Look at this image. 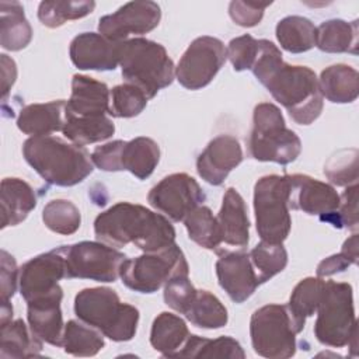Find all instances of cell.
<instances>
[{
    "mask_svg": "<svg viewBox=\"0 0 359 359\" xmlns=\"http://www.w3.org/2000/svg\"><path fill=\"white\" fill-rule=\"evenodd\" d=\"M252 73L299 125L313 123L323 112V95L316 73L307 66L287 65L268 39H258Z\"/></svg>",
    "mask_w": 359,
    "mask_h": 359,
    "instance_id": "obj_1",
    "label": "cell"
},
{
    "mask_svg": "<svg viewBox=\"0 0 359 359\" xmlns=\"http://www.w3.org/2000/svg\"><path fill=\"white\" fill-rule=\"evenodd\" d=\"M95 237L112 247L135 244L144 252H154L175 243V229L161 213L142 205L118 202L94 220Z\"/></svg>",
    "mask_w": 359,
    "mask_h": 359,
    "instance_id": "obj_2",
    "label": "cell"
},
{
    "mask_svg": "<svg viewBox=\"0 0 359 359\" xmlns=\"http://www.w3.org/2000/svg\"><path fill=\"white\" fill-rule=\"evenodd\" d=\"M22 154L48 184L56 187H73L94 170L91 156L83 146L56 136L28 137L22 144Z\"/></svg>",
    "mask_w": 359,
    "mask_h": 359,
    "instance_id": "obj_3",
    "label": "cell"
},
{
    "mask_svg": "<svg viewBox=\"0 0 359 359\" xmlns=\"http://www.w3.org/2000/svg\"><path fill=\"white\" fill-rule=\"evenodd\" d=\"M77 318L115 342L130 341L137 330L139 310L122 303L109 287H87L74 297Z\"/></svg>",
    "mask_w": 359,
    "mask_h": 359,
    "instance_id": "obj_4",
    "label": "cell"
},
{
    "mask_svg": "<svg viewBox=\"0 0 359 359\" xmlns=\"http://www.w3.org/2000/svg\"><path fill=\"white\" fill-rule=\"evenodd\" d=\"M119 66L125 83L139 87L149 100L168 87L175 76L174 63L165 48L146 38L121 42Z\"/></svg>",
    "mask_w": 359,
    "mask_h": 359,
    "instance_id": "obj_5",
    "label": "cell"
},
{
    "mask_svg": "<svg viewBox=\"0 0 359 359\" xmlns=\"http://www.w3.org/2000/svg\"><path fill=\"white\" fill-rule=\"evenodd\" d=\"M314 335L330 348H356L358 323L355 318L353 290L346 282H324L317 307Z\"/></svg>",
    "mask_w": 359,
    "mask_h": 359,
    "instance_id": "obj_6",
    "label": "cell"
},
{
    "mask_svg": "<svg viewBox=\"0 0 359 359\" xmlns=\"http://www.w3.org/2000/svg\"><path fill=\"white\" fill-rule=\"evenodd\" d=\"M302 151L299 136L286 126L280 109L271 102L254 108L252 128L248 137V153L258 161L286 165Z\"/></svg>",
    "mask_w": 359,
    "mask_h": 359,
    "instance_id": "obj_7",
    "label": "cell"
},
{
    "mask_svg": "<svg viewBox=\"0 0 359 359\" xmlns=\"http://www.w3.org/2000/svg\"><path fill=\"white\" fill-rule=\"evenodd\" d=\"M255 227L262 241L282 244L292 227L286 175L261 177L254 187Z\"/></svg>",
    "mask_w": 359,
    "mask_h": 359,
    "instance_id": "obj_8",
    "label": "cell"
},
{
    "mask_svg": "<svg viewBox=\"0 0 359 359\" xmlns=\"http://www.w3.org/2000/svg\"><path fill=\"white\" fill-rule=\"evenodd\" d=\"M189 275V266L182 250L172 245L136 258H126L121 268L122 283L137 293H154L171 278Z\"/></svg>",
    "mask_w": 359,
    "mask_h": 359,
    "instance_id": "obj_9",
    "label": "cell"
},
{
    "mask_svg": "<svg viewBox=\"0 0 359 359\" xmlns=\"http://www.w3.org/2000/svg\"><path fill=\"white\" fill-rule=\"evenodd\" d=\"M250 335L252 349L259 356L286 359L296 352L297 331L286 304H266L255 310L250 320Z\"/></svg>",
    "mask_w": 359,
    "mask_h": 359,
    "instance_id": "obj_10",
    "label": "cell"
},
{
    "mask_svg": "<svg viewBox=\"0 0 359 359\" xmlns=\"http://www.w3.org/2000/svg\"><path fill=\"white\" fill-rule=\"evenodd\" d=\"M66 262L67 279L115 282L126 255L102 241H80L60 247Z\"/></svg>",
    "mask_w": 359,
    "mask_h": 359,
    "instance_id": "obj_11",
    "label": "cell"
},
{
    "mask_svg": "<svg viewBox=\"0 0 359 359\" xmlns=\"http://www.w3.org/2000/svg\"><path fill=\"white\" fill-rule=\"evenodd\" d=\"M91 160L102 171L125 170L139 180H146L160 161V147L153 139L144 136L129 142L114 140L95 147Z\"/></svg>",
    "mask_w": 359,
    "mask_h": 359,
    "instance_id": "obj_12",
    "label": "cell"
},
{
    "mask_svg": "<svg viewBox=\"0 0 359 359\" xmlns=\"http://www.w3.org/2000/svg\"><path fill=\"white\" fill-rule=\"evenodd\" d=\"M226 59V48L220 39L199 36L181 56L175 67L177 80L188 90H201L215 79Z\"/></svg>",
    "mask_w": 359,
    "mask_h": 359,
    "instance_id": "obj_13",
    "label": "cell"
},
{
    "mask_svg": "<svg viewBox=\"0 0 359 359\" xmlns=\"http://www.w3.org/2000/svg\"><path fill=\"white\" fill-rule=\"evenodd\" d=\"M149 203L172 222H182L185 216L205 201L199 184L185 172H175L164 177L156 184L149 195Z\"/></svg>",
    "mask_w": 359,
    "mask_h": 359,
    "instance_id": "obj_14",
    "label": "cell"
},
{
    "mask_svg": "<svg viewBox=\"0 0 359 359\" xmlns=\"http://www.w3.org/2000/svg\"><path fill=\"white\" fill-rule=\"evenodd\" d=\"M161 20V8L154 1H129L115 13L98 21V31L112 42L126 41L129 35H143L153 31Z\"/></svg>",
    "mask_w": 359,
    "mask_h": 359,
    "instance_id": "obj_15",
    "label": "cell"
},
{
    "mask_svg": "<svg viewBox=\"0 0 359 359\" xmlns=\"http://www.w3.org/2000/svg\"><path fill=\"white\" fill-rule=\"evenodd\" d=\"M66 278V262L59 248L39 254L20 268V293L25 302L60 289L59 280Z\"/></svg>",
    "mask_w": 359,
    "mask_h": 359,
    "instance_id": "obj_16",
    "label": "cell"
},
{
    "mask_svg": "<svg viewBox=\"0 0 359 359\" xmlns=\"http://www.w3.org/2000/svg\"><path fill=\"white\" fill-rule=\"evenodd\" d=\"M289 182V209L317 215L323 220L339 206V195L330 184L306 174L286 175Z\"/></svg>",
    "mask_w": 359,
    "mask_h": 359,
    "instance_id": "obj_17",
    "label": "cell"
},
{
    "mask_svg": "<svg viewBox=\"0 0 359 359\" xmlns=\"http://www.w3.org/2000/svg\"><path fill=\"white\" fill-rule=\"evenodd\" d=\"M216 275L220 287L234 303L245 302L259 286L250 254L244 251L219 252Z\"/></svg>",
    "mask_w": 359,
    "mask_h": 359,
    "instance_id": "obj_18",
    "label": "cell"
},
{
    "mask_svg": "<svg viewBox=\"0 0 359 359\" xmlns=\"http://www.w3.org/2000/svg\"><path fill=\"white\" fill-rule=\"evenodd\" d=\"M241 161L243 149L240 142L231 135H219L198 156L196 171L208 184L219 187Z\"/></svg>",
    "mask_w": 359,
    "mask_h": 359,
    "instance_id": "obj_19",
    "label": "cell"
},
{
    "mask_svg": "<svg viewBox=\"0 0 359 359\" xmlns=\"http://www.w3.org/2000/svg\"><path fill=\"white\" fill-rule=\"evenodd\" d=\"M69 53L80 70H115L119 65L121 42H112L101 34L83 32L73 38Z\"/></svg>",
    "mask_w": 359,
    "mask_h": 359,
    "instance_id": "obj_20",
    "label": "cell"
},
{
    "mask_svg": "<svg viewBox=\"0 0 359 359\" xmlns=\"http://www.w3.org/2000/svg\"><path fill=\"white\" fill-rule=\"evenodd\" d=\"M63 299L62 287L27 302V320L31 331L42 341L53 346H62L63 316L60 303Z\"/></svg>",
    "mask_w": 359,
    "mask_h": 359,
    "instance_id": "obj_21",
    "label": "cell"
},
{
    "mask_svg": "<svg viewBox=\"0 0 359 359\" xmlns=\"http://www.w3.org/2000/svg\"><path fill=\"white\" fill-rule=\"evenodd\" d=\"M111 90L105 83L84 74H74L65 116L109 115Z\"/></svg>",
    "mask_w": 359,
    "mask_h": 359,
    "instance_id": "obj_22",
    "label": "cell"
},
{
    "mask_svg": "<svg viewBox=\"0 0 359 359\" xmlns=\"http://www.w3.org/2000/svg\"><path fill=\"white\" fill-rule=\"evenodd\" d=\"M216 217L223 244L237 248L247 247L250 241V220L244 199L236 188H227Z\"/></svg>",
    "mask_w": 359,
    "mask_h": 359,
    "instance_id": "obj_23",
    "label": "cell"
},
{
    "mask_svg": "<svg viewBox=\"0 0 359 359\" xmlns=\"http://www.w3.org/2000/svg\"><path fill=\"white\" fill-rule=\"evenodd\" d=\"M65 100L29 104L21 108L17 118V126L22 133L29 135L31 137L50 136L57 130L62 132L65 125Z\"/></svg>",
    "mask_w": 359,
    "mask_h": 359,
    "instance_id": "obj_24",
    "label": "cell"
},
{
    "mask_svg": "<svg viewBox=\"0 0 359 359\" xmlns=\"http://www.w3.org/2000/svg\"><path fill=\"white\" fill-rule=\"evenodd\" d=\"M1 229L17 226L27 219L36 206L32 187L20 178H4L1 181Z\"/></svg>",
    "mask_w": 359,
    "mask_h": 359,
    "instance_id": "obj_25",
    "label": "cell"
},
{
    "mask_svg": "<svg viewBox=\"0 0 359 359\" xmlns=\"http://www.w3.org/2000/svg\"><path fill=\"white\" fill-rule=\"evenodd\" d=\"M318 87L323 98L334 104L353 102L359 94V74L348 65H332L321 72Z\"/></svg>",
    "mask_w": 359,
    "mask_h": 359,
    "instance_id": "obj_26",
    "label": "cell"
},
{
    "mask_svg": "<svg viewBox=\"0 0 359 359\" xmlns=\"http://www.w3.org/2000/svg\"><path fill=\"white\" fill-rule=\"evenodd\" d=\"M189 337L187 323L177 314L160 313L150 331V344L164 358H175Z\"/></svg>",
    "mask_w": 359,
    "mask_h": 359,
    "instance_id": "obj_27",
    "label": "cell"
},
{
    "mask_svg": "<svg viewBox=\"0 0 359 359\" xmlns=\"http://www.w3.org/2000/svg\"><path fill=\"white\" fill-rule=\"evenodd\" d=\"M32 39V28L18 1H0V45L6 50L24 49Z\"/></svg>",
    "mask_w": 359,
    "mask_h": 359,
    "instance_id": "obj_28",
    "label": "cell"
},
{
    "mask_svg": "<svg viewBox=\"0 0 359 359\" xmlns=\"http://www.w3.org/2000/svg\"><path fill=\"white\" fill-rule=\"evenodd\" d=\"M41 351L42 341L24 320L17 318L0 325V358H34L39 356Z\"/></svg>",
    "mask_w": 359,
    "mask_h": 359,
    "instance_id": "obj_29",
    "label": "cell"
},
{
    "mask_svg": "<svg viewBox=\"0 0 359 359\" xmlns=\"http://www.w3.org/2000/svg\"><path fill=\"white\" fill-rule=\"evenodd\" d=\"M316 46L327 53H356L358 52V21L348 22L332 18L316 28Z\"/></svg>",
    "mask_w": 359,
    "mask_h": 359,
    "instance_id": "obj_30",
    "label": "cell"
},
{
    "mask_svg": "<svg viewBox=\"0 0 359 359\" xmlns=\"http://www.w3.org/2000/svg\"><path fill=\"white\" fill-rule=\"evenodd\" d=\"M115 125L108 115L95 116H65L62 133L77 146H87L109 139Z\"/></svg>",
    "mask_w": 359,
    "mask_h": 359,
    "instance_id": "obj_31",
    "label": "cell"
},
{
    "mask_svg": "<svg viewBox=\"0 0 359 359\" xmlns=\"http://www.w3.org/2000/svg\"><path fill=\"white\" fill-rule=\"evenodd\" d=\"M324 282L325 280H323V278L309 276L302 279L294 286L289 303L286 306L297 334L303 331L306 320L314 316V313L317 311L324 289Z\"/></svg>",
    "mask_w": 359,
    "mask_h": 359,
    "instance_id": "obj_32",
    "label": "cell"
},
{
    "mask_svg": "<svg viewBox=\"0 0 359 359\" xmlns=\"http://www.w3.org/2000/svg\"><path fill=\"white\" fill-rule=\"evenodd\" d=\"M276 39L290 53H303L316 46V27L302 15H287L276 24Z\"/></svg>",
    "mask_w": 359,
    "mask_h": 359,
    "instance_id": "obj_33",
    "label": "cell"
},
{
    "mask_svg": "<svg viewBox=\"0 0 359 359\" xmlns=\"http://www.w3.org/2000/svg\"><path fill=\"white\" fill-rule=\"evenodd\" d=\"M184 316L194 325L205 330L222 328L227 324L229 320L227 309L224 304L209 290L198 289Z\"/></svg>",
    "mask_w": 359,
    "mask_h": 359,
    "instance_id": "obj_34",
    "label": "cell"
},
{
    "mask_svg": "<svg viewBox=\"0 0 359 359\" xmlns=\"http://www.w3.org/2000/svg\"><path fill=\"white\" fill-rule=\"evenodd\" d=\"M175 358L244 359L245 353L241 345L231 337H219L216 339H209L189 334L187 342L175 355Z\"/></svg>",
    "mask_w": 359,
    "mask_h": 359,
    "instance_id": "obj_35",
    "label": "cell"
},
{
    "mask_svg": "<svg viewBox=\"0 0 359 359\" xmlns=\"http://www.w3.org/2000/svg\"><path fill=\"white\" fill-rule=\"evenodd\" d=\"M188 231V237L198 245L216 251L219 254V247H222V233L217 223V217L213 216L212 210L199 205L192 212H189L182 220Z\"/></svg>",
    "mask_w": 359,
    "mask_h": 359,
    "instance_id": "obj_36",
    "label": "cell"
},
{
    "mask_svg": "<svg viewBox=\"0 0 359 359\" xmlns=\"http://www.w3.org/2000/svg\"><path fill=\"white\" fill-rule=\"evenodd\" d=\"M62 346L73 356H94L105 346V341L98 330L80 320H69L65 324Z\"/></svg>",
    "mask_w": 359,
    "mask_h": 359,
    "instance_id": "obj_37",
    "label": "cell"
},
{
    "mask_svg": "<svg viewBox=\"0 0 359 359\" xmlns=\"http://www.w3.org/2000/svg\"><path fill=\"white\" fill-rule=\"evenodd\" d=\"M248 254L259 285L282 272L287 264V251L282 244L261 240Z\"/></svg>",
    "mask_w": 359,
    "mask_h": 359,
    "instance_id": "obj_38",
    "label": "cell"
},
{
    "mask_svg": "<svg viewBox=\"0 0 359 359\" xmlns=\"http://www.w3.org/2000/svg\"><path fill=\"white\" fill-rule=\"evenodd\" d=\"M95 7L94 1H41L38 7V18L48 28L62 27L66 21L79 20Z\"/></svg>",
    "mask_w": 359,
    "mask_h": 359,
    "instance_id": "obj_39",
    "label": "cell"
},
{
    "mask_svg": "<svg viewBox=\"0 0 359 359\" xmlns=\"http://www.w3.org/2000/svg\"><path fill=\"white\" fill-rule=\"evenodd\" d=\"M43 224L53 233L69 236L79 230L81 215L79 208L67 199L49 201L42 210Z\"/></svg>",
    "mask_w": 359,
    "mask_h": 359,
    "instance_id": "obj_40",
    "label": "cell"
},
{
    "mask_svg": "<svg viewBox=\"0 0 359 359\" xmlns=\"http://www.w3.org/2000/svg\"><path fill=\"white\" fill-rule=\"evenodd\" d=\"M147 95L136 86L123 83L111 90V112L115 118H132L139 115L147 105Z\"/></svg>",
    "mask_w": 359,
    "mask_h": 359,
    "instance_id": "obj_41",
    "label": "cell"
},
{
    "mask_svg": "<svg viewBox=\"0 0 359 359\" xmlns=\"http://www.w3.org/2000/svg\"><path fill=\"white\" fill-rule=\"evenodd\" d=\"M358 149H342L324 165V174L337 187L358 184Z\"/></svg>",
    "mask_w": 359,
    "mask_h": 359,
    "instance_id": "obj_42",
    "label": "cell"
},
{
    "mask_svg": "<svg viewBox=\"0 0 359 359\" xmlns=\"http://www.w3.org/2000/svg\"><path fill=\"white\" fill-rule=\"evenodd\" d=\"M358 234L353 233L349 238L345 240L342 248L338 254H334L325 259H323L317 266V276L325 278L339 272H344L351 265L358 264Z\"/></svg>",
    "mask_w": 359,
    "mask_h": 359,
    "instance_id": "obj_43",
    "label": "cell"
},
{
    "mask_svg": "<svg viewBox=\"0 0 359 359\" xmlns=\"http://www.w3.org/2000/svg\"><path fill=\"white\" fill-rule=\"evenodd\" d=\"M258 39L250 34L233 38L226 49V56L236 72L250 70L258 55Z\"/></svg>",
    "mask_w": 359,
    "mask_h": 359,
    "instance_id": "obj_44",
    "label": "cell"
},
{
    "mask_svg": "<svg viewBox=\"0 0 359 359\" xmlns=\"http://www.w3.org/2000/svg\"><path fill=\"white\" fill-rule=\"evenodd\" d=\"M195 293L196 287L191 283L188 275H178L164 285L163 296L168 307L184 316Z\"/></svg>",
    "mask_w": 359,
    "mask_h": 359,
    "instance_id": "obj_45",
    "label": "cell"
},
{
    "mask_svg": "<svg viewBox=\"0 0 359 359\" xmlns=\"http://www.w3.org/2000/svg\"><path fill=\"white\" fill-rule=\"evenodd\" d=\"M324 220L332 223L335 227H345L349 230L358 229V184H352L344 191L339 196L338 209Z\"/></svg>",
    "mask_w": 359,
    "mask_h": 359,
    "instance_id": "obj_46",
    "label": "cell"
},
{
    "mask_svg": "<svg viewBox=\"0 0 359 359\" xmlns=\"http://www.w3.org/2000/svg\"><path fill=\"white\" fill-rule=\"evenodd\" d=\"M271 3H259V1H231L229 6V14L231 20L240 27H255L264 17L265 8Z\"/></svg>",
    "mask_w": 359,
    "mask_h": 359,
    "instance_id": "obj_47",
    "label": "cell"
},
{
    "mask_svg": "<svg viewBox=\"0 0 359 359\" xmlns=\"http://www.w3.org/2000/svg\"><path fill=\"white\" fill-rule=\"evenodd\" d=\"M0 302H10L17 290L20 269L14 257L6 250L0 252Z\"/></svg>",
    "mask_w": 359,
    "mask_h": 359,
    "instance_id": "obj_48",
    "label": "cell"
},
{
    "mask_svg": "<svg viewBox=\"0 0 359 359\" xmlns=\"http://www.w3.org/2000/svg\"><path fill=\"white\" fill-rule=\"evenodd\" d=\"M1 62V91H3V101H6L10 88L13 87L15 79H17V66L15 62L8 57L7 55H0Z\"/></svg>",
    "mask_w": 359,
    "mask_h": 359,
    "instance_id": "obj_49",
    "label": "cell"
},
{
    "mask_svg": "<svg viewBox=\"0 0 359 359\" xmlns=\"http://www.w3.org/2000/svg\"><path fill=\"white\" fill-rule=\"evenodd\" d=\"M13 320V306L10 302H1L0 309V325H4Z\"/></svg>",
    "mask_w": 359,
    "mask_h": 359,
    "instance_id": "obj_50",
    "label": "cell"
}]
</instances>
